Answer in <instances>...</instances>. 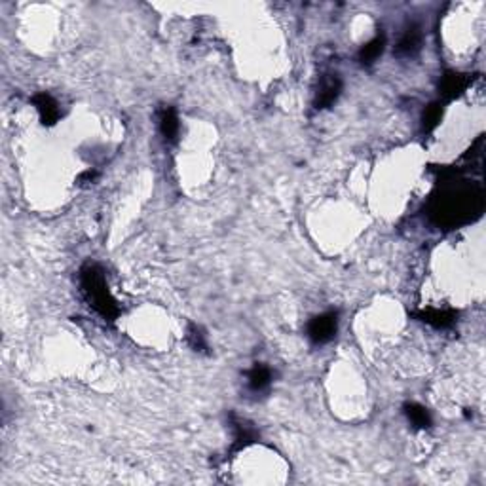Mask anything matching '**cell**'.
<instances>
[{"label": "cell", "mask_w": 486, "mask_h": 486, "mask_svg": "<svg viewBox=\"0 0 486 486\" xmlns=\"http://www.w3.org/2000/svg\"><path fill=\"white\" fill-rule=\"evenodd\" d=\"M403 412H405L406 420L411 422L412 428H416V430H428L433 424L430 411L425 406L418 405V403H405Z\"/></svg>", "instance_id": "cell-12"}, {"label": "cell", "mask_w": 486, "mask_h": 486, "mask_svg": "<svg viewBox=\"0 0 486 486\" xmlns=\"http://www.w3.org/2000/svg\"><path fill=\"white\" fill-rule=\"evenodd\" d=\"M384 48H386V37L384 35H376L373 40H368L367 44H363L361 48H359L357 61L361 63V65H373L382 56Z\"/></svg>", "instance_id": "cell-11"}, {"label": "cell", "mask_w": 486, "mask_h": 486, "mask_svg": "<svg viewBox=\"0 0 486 486\" xmlns=\"http://www.w3.org/2000/svg\"><path fill=\"white\" fill-rule=\"evenodd\" d=\"M422 42H424V32H422L420 25L412 23L401 35L399 42L395 46V56L401 57V59L414 57L420 51V48H422Z\"/></svg>", "instance_id": "cell-3"}, {"label": "cell", "mask_w": 486, "mask_h": 486, "mask_svg": "<svg viewBox=\"0 0 486 486\" xmlns=\"http://www.w3.org/2000/svg\"><path fill=\"white\" fill-rule=\"evenodd\" d=\"M187 338L190 348L196 349V351H207V348H209V346H207L206 335H204V330H201L198 325H190V327H188Z\"/></svg>", "instance_id": "cell-13"}, {"label": "cell", "mask_w": 486, "mask_h": 486, "mask_svg": "<svg viewBox=\"0 0 486 486\" xmlns=\"http://www.w3.org/2000/svg\"><path fill=\"white\" fill-rule=\"evenodd\" d=\"M232 430H234V447H232V450L245 449L247 444L255 443L256 437H258L253 425L243 422V420H237L236 416H232Z\"/></svg>", "instance_id": "cell-10"}, {"label": "cell", "mask_w": 486, "mask_h": 486, "mask_svg": "<svg viewBox=\"0 0 486 486\" xmlns=\"http://www.w3.org/2000/svg\"><path fill=\"white\" fill-rule=\"evenodd\" d=\"M471 84V78L469 75H461V73H447L441 80V94L447 99H454L458 95H461L468 86Z\"/></svg>", "instance_id": "cell-8"}, {"label": "cell", "mask_w": 486, "mask_h": 486, "mask_svg": "<svg viewBox=\"0 0 486 486\" xmlns=\"http://www.w3.org/2000/svg\"><path fill=\"white\" fill-rule=\"evenodd\" d=\"M80 287L89 306L99 313L101 318L114 319L118 316V304L108 291L105 272L97 264H86L80 270Z\"/></svg>", "instance_id": "cell-1"}, {"label": "cell", "mask_w": 486, "mask_h": 486, "mask_svg": "<svg viewBox=\"0 0 486 486\" xmlns=\"http://www.w3.org/2000/svg\"><path fill=\"white\" fill-rule=\"evenodd\" d=\"M158 125H160V133H162L166 141H169V143L177 141L179 131H181V124H179V116L175 113V108H171V106L162 108L160 114H158Z\"/></svg>", "instance_id": "cell-9"}, {"label": "cell", "mask_w": 486, "mask_h": 486, "mask_svg": "<svg viewBox=\"0 0 486 486\" xmlns=\"http://www.w3.org/2000/svg\"><path fill=\"white\" fill-rule=\"evenodd\" d=\"M441 116H443V106L439 103L428 106L424 113V130L431 131L433 127H437V124L441 122Z\"/></svg>", "instance_id": "cell-14"}, {"label": "cell", "mask_w": 486, "mask_h": 486, "mask_svg": "<svg viewBox=\"0 0 486 486\" xmlns=\"http://www.w3.org/2000/svg\"><path fill=\"white\" fill-rule=\"evenodd\" d=\"M32 103L37 106L40 120L44 125H54L59 120V105L50 94H38L32 97Z\"/></svg>", "instance_id": "cell-7"}, {"label": "cell", "mask_w": 486, "mask_h": 486, "mask_svg": "<svg viewBox=\"0 0 486 486\" xmlns=\"http://www.w3.org/2000/svg\"><path fill=\"white\" fill-rule=\"evenodd\" d=\"M416 318L424 323L435 327V329H449L456 323L458 313L454 310H437V308H428V310H420L416 312Z\"/></svg>", "instance_id": "cell-6"}, {"label": "cell", "mask_w": 486, "mask_h": 486, "mask_svg": "<svg viewBox=\"0 0 486 486\" xmlns=\"http://www.w3.org/2000/svg\"><path fill=\"white\" fill-rule=\"evenodd\" d=\"M342 92V80L338 75H325L316 92V108H329Z\"/></svg>", "instance_id": "cell-4"}, {"label": "cell", "mask_w": 486, "mask_h": 486, "mask_svg": "<svg viewBox=\"0 0 486 486\" xmlns=\"http://www.w3.org/2000/svg\"><path fill=\"white\" fill-rule=\"evenodd\" d=\"M272 378H274L272 368L262 365V363H255V367L247 373V390L255 395H262L272 386Z\"/></svg>", "instance_id": "cell-5"}, {"label": "cell", "mask_w": 486, "mask_h": 486, "mask_svg": "<svg viewBox=\"0 0 486 486\" xmlns=\"http://www.w3.org/2000/svg\"><path fill=\"white\" fill-rule=\"evenodd\" d=\"M338 330V313L337 312H325L310 319L308 323V338L313 344H327L335 338Z\"/></svg>", "instance_id": "cell-2"}]
</instances>
